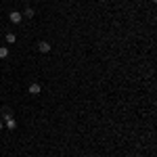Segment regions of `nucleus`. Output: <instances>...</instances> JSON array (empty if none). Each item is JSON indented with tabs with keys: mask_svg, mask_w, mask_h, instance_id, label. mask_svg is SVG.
I'll return each mask as SVG.
<instances>
[{
	"mask_svg": "<svg viewBox=\"0 0 157 157\" xmlns=\"http://www.w3.org/2000/svg\"><path fill=\"white\" fill-rule=\"evenodd\" d=\"M9 57V48L6 46H0V59H6Z\"/></svg>",
	"mask_w": 157,
	"mask_h": 157,
	"instance_id": "5",
	"label": "nucleus"
},
{
	"mask_svg": "<svg viewBox=\"0 0 157 157\" xmlns=\"http://www.w3.org/2000/svg\"><path fill=\"white\" fill-rule=\"evenodd\" d=\"M38 50H40V52H48L50 44H48V42H40V44H38Z\"/></svg>",
	"mask_w": 157,
	"mask_h": 157,
	"instance_id": "4",
	"label": "nucleus"
},
{
	"mask_svg": "<svg viewBox=\"0 0 157 157\" xmlns=\"http://www.w3.org/2000/svg\"><path fill=\"white\" fill-rule=\"evenodd\" d=\"M0 130H2V120H0Z\"/></svg>",
	"mask_w": 157,
	"mask_h": 157,
	"instance_id": "8",
	"label": "nucleus"
},
{
	"mask_svg": "<svg viewBox=\"0 0 157 157\" xmlns=\"http://www.w3.org/2000/svg\"><path fill=\"white\" fill-rule=\"evenodd\" d=\"M21 15H25V17H29V19H32V17L36 15V11H34V9H25V13H21Z\"/></svg>",
	"mask_w": 157,
	"mask_h": 157,
	"instance_id": "7",
	"label": "nucleus"
},
{
	"mask_svg": "<svg viewBox=\"0 0 157 157\" xmlns=\"http://www.w3.org/2000/svg\"><path fill=\"white\" fill-rule=\"evenodd\" d=\"M27 92H29V94H40V92H42V86L38 84V82H32V84L27 86Z\"/></svg>",
	"mask_w": 157,
	"mask_h": 157,
	"instance_id": "1",
	"label": "nucleus"
},
{
	"mask_svg": "<svg viewBox=\"0 0 157 157\" xmlns=\"http://www.w3.org/2000/svg\"><path fill=\"white\" fill-rule=\"evenodd\" d=\"M6 128H9V130H15V128H17V121L11 117V113L6 115Z\"/></svg>",
	"mask_w": 157,
	"mask_h": 157,
	"instance_id": "3",
	"label": "nucleus"
},
{
	"mask_svg": "<svg viewBox=\"0 0 157 157\" xmlns=\"http://www.w3.org/2000/svg\"><path fill=\"white\" fill-rule=\"evenodd\" d=\"M9 17H11V23H21V19H23V15H21V13H17V11H13Z\"/></svg>",
	"mask_w": 157,
	"mask_h": 157,
	"instance_id": "2",
	"label": "nucleus"
},
{
	"mask_svg": "<svg viewBox=\"0 0 157 157\" xmlns=\"http://www.w3.org/2000/svg\"><path fill=\"white\" fill-rule=\"evenodd\" d=\"M6 42H9V44H15V42H17V36H15V34H6Z\"/></svg>",
	"mask_w": 157,
	"mask_h": 157,
	"instance_id": "6",
	"label": "nucleus"
}]
</instances>
